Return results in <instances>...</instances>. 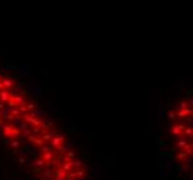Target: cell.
Here are the masks:
<instances>
[{
  "instance_id": "30bf717a",
  "label": "cell",
  "mask_w": 193,
  "mask_h": 180,
  "mask_svg": "<svg viewBox=\"0 0 193 180\" xmlns=\"http://www.w3.org/2000/svg\"><path fill=\"white\" fill-rule=\"evenodd\" d=\"M11 98L14 100L17 107H20V105H27V103H28V100H27L24 96H13L11 94Z\"/></svg>"
},
{
  "instance_id": "e575fe53",
  "label": "cell",
  "mask_w": 193,
  "mask_h": 180,
  "mask_svg": "<svg viewBox=\"0 0 193 180\" xmlns=\"http://www.w3.org/2000/svg\"><path fill=\"white\" fill-rule=\"evenodd\" d=\"M52 180H56V179H52Z\"/></svg>"
},
{
  "instance_id": "cb8c5ba5",
  "label": "cell",
  "mask_w": 193,
  "mask_h": 180,
  "mask_svg": "<svg viewBox=\"0 0 193 180\" xmlns=\"http://www.w3.org/2000/svg\"><path fill=\"white\" fill-rule=\"evenodd\" d=\"M10 145H11L13 148H18V147H20V140H18V139L10 140Z\"/></svg>"
},
{
  "instance_id": "d6986e66",
  "label": "cell",
  "mask_w": 193,
  "mask_h": 180,
  "mask_svg": "<svg viewBox=\"0 0 193 180\" xmlns=\"http://www.w3.org/2000/svg\"><path fill=\"white\" fill-rule=\"evenodd\" d=\"M182 134H185L183 137H188V139H192L193 137V130H192V126H186L185 130H183V133Z\"/></svg>"
},
{
  "instance_id": "ba28073f",
  "label": "cell",
  "mask_w": 193,
  "mask_h": 180,
  "mask_svg": "<svg viewBox=\"0 0 193 180\" xmlns=\"http://www.w3.org/2000/svg\"><path fill=\"white\" fill-rule=\"evenodd\" d=\"M57 134H58V132L57 130H50V132H46L42 134V139L40 140L43 141V143H46V141H50L53 139V137H56Z\"/></svg>"
},
{
  "instance_id": "ac0fdd59",
  "label": "cell",
  "mask_w": 193,
  "mask_h": 180,
  "mask_svg": "<svg viewBox=\"0 0 193 180\" xmlns=\"http://www.w3.org/2000/svg\"><path fill=\"white\" fill-rule=\"evenodd\" d=\"M61 164H63V162H61L60 158H57V156H54V158L52 159V162H50V166H54L56 169H58V168L61 166Z\"/></svg>"
},
{
  "instance_id": "603a6c76",
  "label": "cell",
  "mask_w": 193,
  "mask_h": 180,
  "mask_svg": "<svg viewBox=\"0 0 193 180\" xmlns=\"http://www.w3.org/2000/svg\"><path fill=\"white\" fill-rule=\"evenodd\" d=\"M27 109H28V112H32L35 109H38V105L35 103H27Z\"/></svg>"
},
{
  "instance_id": "f546056e",
  "label": "cell",
  "mask_w": 193,
  "mask_h": 180,
  "mask_svg": "<svg viewBox=\"0 0 193 180\" xmlns=\"http://www.w3.org/2000/svg\"><path fill=\"white\" fill-rule=\"evenodd\" d=\"M17 162H18V164H25V158L24 156H20V158L17 159Z\"/></svg>"
},
{
  "instance_id": "ffe728a7",
  "label": "cell",
  "mask_w": 193,
  "mask_h": 180,
  "mask_svg": "<svg viewBox=\"0 0 193 180\" xmlns=\"http://www.w3.org/2000/svg\"><path fill=\"white\" fill-rule=\"evenodd\" d=\"M38 150H39V151L42 152V154H44V152H47V151H53L52 148H50V145H47V144H44V143H43V144H40Z\"/></svg>"
},
{
  "instance_id": "7c38bea8",
  "label": "cell",
  "mask_w": 193,
  "mask_h": 180,
  "mask_svg": "<svg viewBox=\"0 0 193 180\" xmlns=\"http://www.w3.org/2000/svg\"><path fill=\"white\" fill-rule=\"evenodd\" d=\"M11 98V93L8 92V90H1L0 92V103H3V104H6L8 100Z\"/></svg>"
},
{
  "instance_id": "5bb4252c",
  "label": "cell",
  "mask_w": 193,
  "mask_h": 180,
  "mask_svg": "<svg viewBox=\"0 0 193 180\" xmlns=\"http://www.w3.org/2000/svg\"><path fill=\"white\" fill-rule=\"evenodd\" d=\"M10 114L13 115V118L14 119H21L22 118V114L20 112V109H18V107H14V108H10Z\"/></svg>"
},
{
  "instance_id": "277c9868",
  "label": "cell",
  "mask_w": 193,
  "mask_h": 180,
  "mask_svg": "<svg viewBox=\"0 0 193 180\" xmlns=\"http://www.w3.org/2000/svg\"><path fill=\"white\" fill-rule=\"evenodd\" d=\"M186 144H188V139H186V137H183V136H181L179 139H177V141H175V147L172 148V151L174 152L179 151V150H182V148L185 147Z\"/></svg>"
},
{
  "instance_id": "8fae6325",
  "label": "cell",
  "mask_w": 193,
  "mask_h": 180,
  "mask_svg": "<svg viewBox=\"0 0 193 180\" xmlns=\"http://www.w3.org/2000/svg\"><path fill=\"white\" fill-rule=\"evenodd\" d=\"M42 175H40V179L42 180H52L53 177H54V175H53V169L50 168H46L44 170H42Z\"/></svg>"
},
{
  "instance_id": "52a82bcc",
  "label": "cell",
  "mask_w": 193,
  "mask_h": 180,
  "mask_svg": "<svg viewBox=\"0 0 193 180\" xmlns=\"http://www.w3.org/2000/svg\"><path fill=\"white\" fill-rule=\"evenodd\" d=\"M53 175H54V179L56 180H67L68 179V175L60 168L56 169V170H53Z\"/></svg>"
},
{
  "instance_id": "e0dca14e",
  "label": "cell",
  "mask_w": 193,
  "mask_h": 180,
  "mask_svg": "<svg viewBox=\"0 0 193 180\" xmlns=\"http://www.w3.org/2000/svg\"><path fill=\"white\" fill-rule=\"evenodd\" d=\"M32 165L35 166V168H39V169L46 168V164H44V162H43L42 159H40V158H36V159H33V161H32Z\"/></svg>"
},
{
  "instance_id": "f1b7e54d",
  "label": "cell",
  "mask_w": 193,
  "mask_h": 180,
  "mask_svg": "<svg viewBox=\"0 0 193 180\" xmlns=\"http://www.w3.org/2000/svg\"><path fill=\"white\" fill-rule=\"evenodd\" d=\"M43 169H39V168H33V172L32 173H35V175H39L40 172H42Z\"/></svg>"
},
{
  "instance_id": "8992f818",
  "label": "cell",
  "mask_w": 193,
  "mask_h": 180,
  "mask_svg": "<svg viewBox=\"0 0 193 180\" xmlns=\"http://www.w3.org/2000/svg\"><path fill=\"white\" fill-rule=\"evenodd\" d=\"M175 114H177L178 119H185V118H188V116H192V108H185V109H181V111L175 112Z\"/></svg>"
},
{
  "instance_id": "836d02e7",
  "label": "cell",
  "mask_w": 193,
  "mask_h": 180,
  "mask_svg": "<svg viewBox=\"0 0 193 180\" xmlns=\"http://www.w3.org/2000/svg\"><path fill=\"white\" fill-rule=\"evenodd\" d=\"M1 80H3V76H1V75H0V82H1Z\"/></svg>"
},
{
  "instance_id": "83f0119b",
  "label": "cell",
  "mask_w": 193,
  "mask_h": 180,
  "mask_svg": "<svg viewBox=\"0 0 193 180\" xmlns=\"http://www.w3.org/2000/svg\"><path fill=\"white\" fill-rule=\"evenodd\" d=\"M65 155L68 156L70 159H74V158H75V152H74V151H67V154H65Z\"/></svg>"
},
{
  "instance_id": "2e32d148",
  "label": "cell",
  "mask_w": 193,
  "mask_h": 180,
  "mask_svg": "<svg viewBox=\"0 0 193 180\" xmlns=\"http://www.w3.org/2000/svg\"><path fill=\"white\" fill-rule=\"evenodd\" d=\"M185 108H190L189 104H188V101L186 100H181L179 103L177 104V108H175V112L178 111H181V109H185Z\"/></svg>"
},
{
  "instance_id": "3957f363",
  "label": "cell",
  "mask_w": 193,
  "mask_h": 180,
  "mask_svg": "<svg viewBox=\"0 0 193 180\" xmlns=\"http://www.w3.org/2000/svg\"><path fill=\"white\" fill-rule=\"evenodd\" d=\"M65 140H67V139H65V136L57 134L56 137H53L52 140H50V144H49V145H50V148H52V150H54V148H56L57 145H61V144L64 143Z\"/></svg>"
},
{
  "instance_id": "5b68a950",
  "label": "cell",
  "mask_w": 193,
  "mask_h": 180,
  "mask_svg": "<svg viewBox=\"0 0 193 180\" xmlns=\"http://www.w3.org/2000/svg\"><path fill=\"white\" fill-rule=\"evenodd\" d=\"M1 84H3V89L4 90H11L13 87H14V84H16V82H14V79L13 78H3V80H1Z\"/></svg>"
},
{
  "instance_id": "6da1fadb",
  "label": "cell",
  "mask_w": 193,
  "mask_h": 180,
  "mask_svg": "<svg viewBox=\"0 0 193 180\" xmlns=\"http://www.w3.org/2000/svg\"><path fill=\"white\" fill-rule=\"evenodd\" d=\"M22 120H24L27 125H32V128H39V123H40V119L36 118L35 115V112H28V114H25L22 115Z\"/></svg>"
},
{
  "instance_id": "d4e9b609",
  "label": "cell",
  "mask_w": 193,
  "mask_h": 180,
  "mask_svg": "<svg viewBox=\"0 0 193 180\" xmlns=\"http://www.w3.org/2000/svg\"><path fill=\"white\" fill-rule=\"evenodd\" d=\"M18 126H20L21 132H25V130H28V129H29V125H27L25 122H20V123H18Z\"/></svg>"
},
{
  "instance_id": "1f68e13d",
  "label": "cell",
  "mask_w": 193,
  "mask_h": 180,
  "mask_svg": "<svg viewBox=\"0 0 193 180\" xmlns=\"http://www.w3.org/2000/svg\"><path fill=\"white\" fill-rule=\"evenodd\" d=\"M3 126H4V120L0 119V128H3Z\"/></svg>"
},
{
  "instance_id": "4316f807",
  "label": "cell",
  "mask_w": 193,
  "mask_h": 180,
  "mask_svg": "<svg viewBox=\"0 0 193 180\" xmlns=\"http://www.w3.org/2000/svg\"><path fill=\"white\" fill-rule=\"evenodd\" d=\"M43 122H44V123H46V125H47V126H49V129H50V128H53V126H54V122H52V120H49V118H44V120H43Z\"/></svg>"
},
{
  "instance_id": "9a60e30c",
  "label": "cell",
  "mask_w": 193,
  "mask_h": 180,
  "mask_svg": "<svg viewBox=\"0 0 193 180\" xmlns=\"http://www.w3.org/2000/svg\"><path fill=\"white\" fill-rule=\"evenodd\" d=\"M3 136L6 137V139H8V137H10V139H14V137L18 136V130L14 128V129H11L10 132H3Z\"/></svg>"
},
{
  "instance_id": "7402d4cb",
  "label": "cell",
  "mask_w": 193,
  "mask_h": 180,
  "mask_svg": "<svg viewBox=\"0 0 193 180\" xmlns=\"http://www.w3.org/2000/svg\"><path fill=\"white\" fill-rule=\"evenodd\" d=\"M167 116H168V119L171 120V122H174V123H177L178 118H177V114H175L174 111H169L168 114H167Z\"/></svg>"
},
{
  "instance_id": "44dd1931",
  "label": "cell",
  "mask_w": 193,
  "mask_h": 180,
  "mask_svg": "<svg viewBox=\"0 0 193 180\" xmlns=\"http://www.w3.org/2000/svg\"><path fill=\"white\" fill-rule=\"evenodd\" d=\"M182 151L185 152L186 155H192V152H193V150H192V143H188L185 145V147L182 148Z\"/></svg>"
},
{
  "instance_id": "484cf974",
  "label": "cell",
  "mask_w": 193,
  "mask_h": 180,
  "mask_svg": "<svg viewBox=\"0 0 193 180\" xmlns=\"http://www.w3.org/2000/svg\"><path fill=\"white\" fill-rule=\"evenodd\" d=\"M181 170H183V172H189L190 170V164H183L182 165V168Z\"/></svg>"
},
{
  "instance_id": "d6a6232c",
  "label": "cell",
  "mask_w": 193,
  "mask_h": 180,
  "mask_svg": "<svg viewBox=\"0 0 193 180\" xmlns=\"http://www.w3.org/2000/svg\"><path fill=\"white\" fill-rule=\"evenodd\" d=\"M1 109H4V104H3V103H0V111H1Z\"/></svg>"
},
{
  "instance_id": "4dcf8cb0",
  "label": "cell",
  "mask_w": 193,
  "mask_h": 180,
  "mask_svg": "<svg viewBox=\"0 0 193 180\" xmlns=\"http://www.w3.org/2000/svg\"><path fill=\"white\" fill-rule=\"evenodd\" d=\"M185 119H186V123H189V126H192V116H188Z\"/></svg>"
},
{
  "instance_id": "4fadbf2b",
  "label": "cell",
  "mask_w": 193,
  "mask_h": 180,
  "mask_svg": "<svg viewBox=\"0 0 193 180\" xmlns=\"http://www.w3.org/2000/svg\"><path fill=\"white\" fill-rule=\"evenodd\" d=\"M186 158H188V155H186L185 152L182 151V150H179V151H177V155H175V159L178 161V162H182V164H185Z\"/></svg>"
},
{
  "instance_id": "7a4b0ae2",
  "label": "cell",
  "mask_w": 193,
  "mask_h": 180,
  "mask_svg": "<svg viewBox=\"0 0 193 180\" xmlns=\"http://www.w3.org/2000/svg\"><path fill=\"white\" fill-rule=\"evenodd\" d=\"M188 126V125L185 123H174L172 126H171V134H172L174 137H179L182 136V133H183V130H185V128Z\"/></svg>"
},
{
  "instance_id": "9c48e42d",
  "label": "cell",
  "mask_w": 193,
  "mask_h": 180,
  "mask_svg": "<svg viewBox=\"0 0 193 180\" xmlns=\"http://www.w3.org/2000/svg\"><path fill=\"white\" fill-rule=\"evenodd\" d=\"M60 169H63L67 175L68 173H71L74 170V161H68V162H63L60 166Z\"/></svg>"
}]
</instances>
